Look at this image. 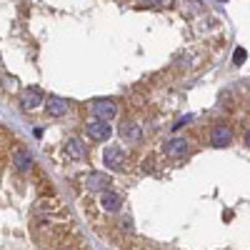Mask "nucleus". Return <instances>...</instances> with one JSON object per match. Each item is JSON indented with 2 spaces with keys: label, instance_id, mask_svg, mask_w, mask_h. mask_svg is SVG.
<instances>
[{
  "label": "nucleus",
  "instance_id": "nucleus-6",
  "mask_svg": "<svg viewBox=\"0 0 250 250\" xmlns=\"http://www.w3.org/2000/svg\"><path fill=\"white\" fill-rule=\"evenodd\" d=\"M98 115H103V118H110V115H115V105L113 103H98V105L93 108Z\"/></svg>",
  "mask_w": 250,
  "mask_h": 250
},
{
  "label": "nucleus",
  "instance_id": "nucleus-2",
  "mask_svg": "<svg viewBox=\"0 0 250 250\" xmlns=\"http://www.w3.org/2000/svg\"><path fill=\"white\" fill-rule=\"evenodd\" d=\"M88 135L93 138V140H105L108 135H110V128H108V123H103V120H93V123H88Z\"/></svg>",
  "mask_w": 250,
  "mask_h": 250
},
{
  "label": "nucleus",
  "instance_id": "nucleus-3",
  "mask_svg": "<svg viewBox=\"0 0 250 250\" xmlns=\"http://www.w3.org/2000/svg\"><path fill=\"white\" fill-rule=\"evenodd\" d=\"M20 103H23V108H38L40 103H43V93H40V88H28L23 93V98H20Z\"/></svg>",
  "mask_w": 250,
  "mask_h": 250
},
{
  "label": "nucleus",
  "instance_id": "nucleus-7",
  "mask_svg": "<svg viewBox=\"0 0 250 250\" xmlns=\"http://www.w3.org/2000/svg\"><path fill=\"white\" fill-rule=\"evenodd\" d=\"M65 150H68V155H70L73 160L83 158V148H80V143H78V140H68V145H65Z\"/></svg>",
  "mask_w": 250,
  "mask_h": 250
},
{
  "label": "nucleus",
  "instance_id": "nucleus-5",
  "mask_svg": "<svg viewBox=\"0 0 250 250\" xmlns=\"http://www.w3.org/2000/svg\"><path fill=\"white\" fill-rule=\"evenodd\" d=\"M120 135H123L125 140H130V143H138V140H140V128H138V125H123Z\"/></svg>",
  "mask_w": 250,
  "mask_h": 250
},
{
  "label": "nucleus",
  "instance_id": "nucleus-4",
  "mask_svg": "<svg viewBox=\"0 0 250 250\" xmlns=\"http://www.w3.org/2000/svg\"><path fill=\"white\" fill-rule=\"evenodd\" d=\"M48 115L58 118V115H65V100H60V98H50L48 100V105H45Z\"/></svg>",
  "mask_w": 250,
  "mask_h": 250
},
{
  "label": "nucleus",
  "instance_id": "nucleus-1",
  "mask_svg": "<svg viewBox=\"0 0 250 250\" xmlns=\"http://www.w3.org/2000/svg\"><path fill=\"white\" fill-rule=\"evenodd\" d=\"M0 250H90L53 180L0 125Z\"/></svg>",
  "mask_w": 250,
  "mask_h": 250
}]
</instances>
